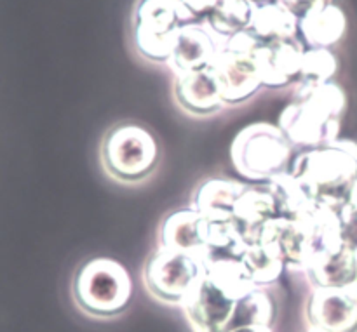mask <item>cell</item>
<instances>
[{
	"mask_svg": "<svg viewBox=\"0 0 357 332\" xmlns=\"http://www.w3.org/2000/svg\"><path fill=\"white\" fill-rule=\"evenodd\" d=\"M227 38L229 37H223L213 30L208 19L201 23L181 24L176 33L173 52L167 59V66L174 77L209 70Z\"/></svg>",
	"mask_w": 357,
	"mask_h": 332,
	"instance_id": "cell-9",
	"label": "cell"
},
{
	"mask_svg": "<svg viewBox=\"0 0 357 332\" xmlns=\"http://www.w3.org/2000/svg\"><path fill=\"white\" fill-rule=\"evenodd\" d=\"M206 261L211 258H243L250 244L244 240L243 233L237 228L234 219L229 221H208L204 228Z\"/></svg>",
	"mask_w": 357,
	"mask_h": 332,
	"instance_id": "cell-22",
	"label": "cell"
},
{
	"mask_svg": "<svg viewBox=\"0 0 357 332\" xmlns=\"http://www.w3.org/2000/svg\"><path fill=\"white\" fill-rule=\"evenodd\" d=\"M342 216V237L345 246L351 247L357 254V211L349 207L347 204L340 209Z\"/></svg>",
	"mask_w": 357,
	"mask_h": 332,
	"instance_id": "cell-27",
	"label": "cell"
},
{
	"mask_svg": "<svg viewBox=\"0 0 357 332\" xmlns=\"http://www.w3.org/2000/svg\"><path fill=\"white\" fill-rule=\"evenodd\" d=\"M173 94L178 106L194 117H211L225 106L211 68L174 77Z\"/></svg>",
	"mask_w": 357,
	"mask_h": 332,
	"instance_id": "cell-12",
	"label": "cell"
},
{
	"mask_svg": "<svg viewBox=\"0 0 357 332\" xmlns=\"http://www.w3.org/2000/svg\"><path fill=\"white\" fill-rule=\"evenodd\" d=\"M281 3H284L291 13H295L296 16L302 17L303 14L309 13L314 7H323L331 3V0H279Z\"/></svg>",
	"mask_w": 357,
	"mask_h": 332,
	"instance_id": "cell-28",
	"label": "cell"
},
{
	"mask_svg": "<svg viewBox=\"0 0 357 332\" xmlns=\"http://www.w3.org/2000/svg\"><path fill=\"white\" fill-rule=\"evenodd\" d=\"M260 42L248 30L234 33L220 49L211 72L225 104H243L264 87L258 70L257 51Z\"/></svg>",
	"mask_w": 357,
	"mask_h": 332,
	"instance_id": "cell-6",
	"label": "cell"
},
{
	"mask_svg": "<svg viewBox=\"0 0 357 332\" xmlns=\"http://www.w3.org/2000/svg\"><path fill=\"white\" fill-rule=\"evenodd\" d=\"M181 23L169 3L162 0H142L135 13V45L143 58L167 63L173 52Z\"/></svg>",
	"mask_w": 357,
	"mask_h": 332,
	"instance_id": "cell-8",
	"label": "cell"
},
{
	"mask_svg": "<svg viewBox=\"0 0 357 332\" xmlns=\"http://www.w3.org/2000/svg\"><path fill=\"white\" fill-rule=\"evenodd\" d=\"M162 2H166V3H169L171 7H173L174 10H176V14H178V19H180V23H181V10H180V0H162ZM183 24V23H181Z\"/></svg>",
	"mask_w": 357,
	"mask_h": 332,
	"instance_id": "cell-31",
	"label": "cell"
},
{
	"mask_svg": "<svg viewBox=\"0 0 357 332\" xmlns=\"http://www.w3.org/2000/svg\"><path fill=\"white\" fill-rule=\"evenodd\" d=\"M338 72V59L330 49L314 47L303 52L298 84H326Z\"/></svg>",
	"mask_w": 357,
	"mask_h": 332,
	"instance_id": "cell-25",
	"label": "cell"
},
{
	"mask_svg": "<svg viewBox=\"0 0 357 332\" xmlns=\"http://www.w3.org/2000/svg\"><path fill=\"white\" fill-rule=\"evenodd\" d=\"M101 164L119 183H142L152 176L159 162V148L146 129L136 124H119L101 143Z\"/></svg>",
	"mask_w": 357,
	"mask_h": 332,
	"instance_id": "cell-5",
	"label": "cell"
},
{
	"mask_svg": "<svg viewBox=\"0 0 357 332\" xmlns=\"http://www.w3.org/2000/svg\"><path fill=\"white\" fill-rule=\"evenodd\" d=\"M303 52V42H298L296 38L260 45L257 51V61L264 87L282 89L289 84L300 82Z\"/></svg>",
	"mask_w": 357,
	"mask_h": 332,
	"instance_id": "cell-11",
	"label": "cell"
},
{
	"mask_svg": "<svg viewBox=\"0 0 357 332\" xmlns=\"http://www.w3.org/2000/svg\"><path fill=\"white\" fill-rule=\"evenodd\" d=\"M289 173L300 181L316 204L342 209L357 180V143L337 139L298 153Z\"/></svg>",
	"mask_w": 357,
	"mask_h": 332,
	"instance_id": "cell-2",
	"label": "cell"
},
{
	"mask_svg": "<svg viewBox=\"0 0 357 332\" xmlns=\"http://www.w3.org/2000/svg\"><path fill=\"white\" fill-rule=\"evenodd\" d=\"M305 319L324 332H357V285L314 287L305 303Z\"/></svg>",
	"mask_w": 357,
	"mask_h": 332,
	"instance_id": "cell-10",
	"label": "cell"
},
{
	"mask_svg": "<svg viewBox=\"0 0 357 332\" xmlns=\"http://www.w3.org/2000/svg\"><path fill=\"white\" fill-rule=\"evenodd\" d=\"M267 190L274 197L278 205V214L282 218H298L309 212L316 205V202L309 197L305 188L291 173H284L275 176L268 183H265Z\"/></svg>",
	"mask_w": 357,
	"mask_h": 332,
	"instance_id": "cell-20",
	"label": "cell"
},
{
	"mask_svg": "<svg viewBox=\"0 0 357 332\" xmlns=\"http://www.w3.org/2000/svg\"><path fill=\"white\" fill-rule=\"evenodd\" d=\"M248 184L229 177H208L194 188L190 207L208 221H229L234 216L237 198Z\"/></svg>",
	"mask_w": 357,
	"mask_h": 332,
	"instance_id": "cell-13",
	"label": "cell"
},
{
	"mask_svg": "<svg viewBox=\"0 0 357 332\" xmlns=\"http://www.w3.org/2000/svg\"><path fill=\"white\" fill-rule=\"evenodd\" d=\"M347 30V17L340 7L328 3L323 7H314L300 17L298 33L302 35L303 44L309 49L335 45L340 42Z\"/></svg>",
	"mask_w": 357,
	"mask_h": 332,
	"instance_id": "cell-17",
	"label": "cell"
},
{
	"mask_svg": "<svg viewBox=\"0 0 357 332\" xmlns=\"http://www.w3.org/2000/svg\"><path fill=\"white\" fill-rule=\"evenodd\" d=\"M293 96L278 120L279 129L293 146L310 150L340 139L347 96L337 82L298 84Z\"/></svg>",
	"mask_w": 357,
	"mask_h": 332,
	"instance_id": "cell-1",
	"label": "cell"
},
{
	"mask_svg": "<svg viewBox=\"0 0 357 332\" xmlns=\"http://www.w3.org/2000/svg\"><path fill=\"white\" fill-rule=\"evenodd\" d=\"M204 277L234 303L241 301L257 289L241 258H211L204 263Z\"/></svg>",
	"mask_w": 357,
	"mask_h": 332,
	"instance_id": "cell-19",
	"label": "cell"
},
{
	"mask_svg": "<svg viewBox=\"0 0 357 332\" xmlns=\"http://www.w3.org/2000/svg\"><path fill=\"white\" fill-rule=\"evenodd\" d=\"M275 306L274 299L271 298L264 287H257L251 291L246 298L237 301L236 312H234L230 329L243 326H267L271 327L274 322Z\"/></svg>",
	"mask_w": 357,
	"mask_h": 332,
	"instance_id": "cell-24",
	"label": "cell"
},
{
	"mask_svg": "<svg viewBox=\"0 0 357 332\" xmlns=\"http://www.w3.org/2000/svg\"><path fill=\"white\" fill-rule=\"evenodd\" d=\"M227 332H272V329L267 326H243V327H236V329H230Z\"/></svg>",
	"mask_w": 357,
	"mask_h": 332,
	"instance_id": "cell-29",
	"label": "cell"
},
{
	"mask_svg": "<svg viewBox=\"0 0 357 332\" xmlns=\"http://www.w3.org/2000/svg\"><path fill=\"white\" fill-rule=\"evenodd\" d=\"M307 332H324V331H321V329H314V327H310V329L307 331Z\"/></svg>",
	"mask_w": 357,
	"mask_h": 332,
	"instance_id": "cell-33",
	"label": "cell"
},
{
	"mask_svg": "<svg viewBox=\"0 0 357 332\" xmlns=\"http://www.w3.org/2000/svg\"><path fill=\"white\" fill-rule=\"evenodd\" d=\"M253 2H257L258 6H261V3H267V2H272V0H253Z\"/></svg>",
	"mask_w": 357,
	"mask_h": 332,
	"instance_id": "cell-32",
	"label": "cell"
},
{
	"mask_svg": "<svg viewBox=\"0 0 357 332\" xmlns=\"http://www.w3.org/2000/svg\"><path fill=\"white\" fill-rule=\"evenodd\" d=\"M293 145L279 125L257 122L244 127L230 146L234 167L250 181L268 183L291 169Z\"/></svg>",
	"mask_w": 357,
	"mask_h": 332,
	"instance_id": "cell-4",
	"label": "cell"
},
{
	"mask_svg": "<svg viewBox=\"0 0 357 332\" xmlns=\"http://www.w3.org/2000/svg\"><path fill=\"white\" fill-rule=\"evenodd\" d=\"M241 260H243L244 267L248 268L251 282L257 287H267V285L278 282L286 268V263L279 251L260 242L250 244Z\"/></svg>",
	"mask_w": 357,
	"mask_h": 332,
	"instance_id": "cell-21",
	"label": "cell"
},
{
	"mask_svg": "<svg viewBox=\"0 0 357 332\" xmlns=\"http://www.w3.org/2000/svg\"><path fill=\"white\" fill-rule=\"evenodd\" d=\"M204 228L206 219L199 212L192 207L178 209L164 218L159 228V246L192 253L206 263Z\"/></svg>",
	"mask_w": 357,
	"mask_h": 332,
	"instance_id": "cell-14",
	"label": "cell"
},
{
	"mask_svg": "<svg viewBox=\"0 0 357 332\" xmlns=\"http://www.w3.org/2000/svg\"><path fill=\"white\" fill-rule=\"evenodd\" d=\"M72 296L87 315L112 319L128 308L132 282L122 263L110 258H93L77 270Z\"/></svg>",
	"mask_w": 357,
	"mask_h": 332,
	"instance_id": "cell-3",
	"label": "cell"
},
{
	"mask_svg": "<svg viewBox=\"0 0 357 332\" xmlns=\"http://www.w3.org/2000/svg\"><path fill=\"white\" fill-rule=\"evenodd\" d=\"M258 3L253 0H218L208 23L223 37L250 30Z\"/></svg>",
	"mask_w": 357,
	"mask_h": 332,
	"instance_id": "cell-23",
	"label": "cell"
},
{
	"mask_svg": "<svg viewBox=\"0 0 357 332\" xmlns=\"http://www.w3.org/2000/svg\"><path fill=\"white\" fill-rule=\"evenodd\" d=\"M202 277V258L166 247H159L146 260L143 268V284L146 291L164 305H183L187 296Z\"/></svg>",
	"mask_w": 357,
	"mask_h": 332,
	"instance_id": "cell-7",
	"label": "cell"
},
{
	"mask_svg": "<svg viewBox=\"0 0 357 332\" xmlns=\"http://www.w3.org/2000/svg\"><path fill=\"white\" fill-rule=\"evenodd\" d=\"M303 274L312 289L357 285V254L347 246L328 251L312 258L303 268Z\"/></svg>",
	"mask_w": 357,
	"mask_h": 332,
	"instance_id": "cell-15",
	"label": "cell"
},
{
	"mask_svg": "<svg viewBox=\"0 0 357 332\" xmlns=\"http://www.w3.org/2000/svg\"><path fill=\"white\" fill-rule=\"evenodd\" d=\"M300 17L288 9L279 0L261 3L257 7L253 21H251L250 33L264 44L295 40L298 35Z\"/></svg>",
	"mask_w": 357,
	"mask_h": 332,
	"instance_id": "cell-18",
	"label": "cell"
},
{
	"mask_svg": "<svg viewBox=\"0 0 357 332\" xmlns=\"http://www.w3.org/2000/svg\"><path fill=\"white\" fill-rule=\"evenodd\" d=\"M278 205L267 187H250L243 191L234 207V223L248 244H255L271 219L278 218Z\"/></svg>",
	"mask_w": 357,
	"mask_h": 332,
	"instance_id": "cell-16",
	"label": "cell"
},
{
	"mask_svg": "<svg viewBox=\"0 0 357 332\" xmlns=\"http://www.w3.org/2000/svg\"><path fill=\"white\" fill-rule=\"evenodd\" d=\"M347 205L351 209H354V211H357V180H356V183L352 184V188H351V193H349Z\"/></svg>",
	"mask_w": 357,
	"mask_h": 332,
	"instance_id": "cell-30",
	"label": "cell"
},
{
	"mask_svg": "<svg viewBox=\"0 0 357 332\" xmlns=\"http://www.w3.org/2000/svg\"><path fill=\"white\" fill-rule=\"evenodd\" d=\"M218 0H180L181 23H201L211 16Z\"/></svg>",
	"mask_w": 357,
	"mask_h": 332,
	"instance_id": "cell-26",
	"label": "cell"
}]
</instances>
